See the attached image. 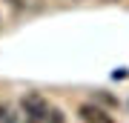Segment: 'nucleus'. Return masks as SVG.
I'll list each match as a JSON object with an SVG mask.
<instances>
[{"label": "nucleus", "mask_w": 129, "mask_h": 123, "mask_svg": "<svg viewBox=\"0 0 129 123\" xmlns=\"http://www.w3.org/2000/svg\"><path fill=\"white\" fill-rule=\"evenodd\" d=\"M20 106H23V112H26V123H46L49 103H46V97H43L40 92H26Z\"/></svg>", "instance_id": "obj_1"}, {"label": "nucleus", "mask_w": 129, "mask_h": 123, "mask_svg": "<svg viewBox=\"0 0 129 123\" xmlns=\"http://www.w3.org/2000/svg\"><path fill=\"white\" fill-rule=\"evenodd\" d=\"M78 114H80L83 123H115L112 114L106 112V109H101L98 103H80L78 106Z\"/></svg>", "instance_id": "obj_2"}, {"label": "nucleus", "mask_w": 129, "mask_h": 123, "mask_svg": "<svg viewBox=\"0 0 129 123\" xmlns=\"http://www.w3.org/2000/svg\"><path fill=\"white\" fill-rule=\"evenodd\" d=\"M46 123H66V114L60 112V109H49V117H46Z\"/></svg>", "instance_id": "obj_3"}, {"label": "nucleus", "mask_w": 129, "mask_h": 123, "mask_svg": "<svg viewBox=\"0 0 129 123\" xmlns=\"http://www.w3.org/2000/svg\"><path fill=\"white\" fill-rule=\"evenodd\" d=\"M98 100H101V103H106V106H118V100H115V97H109V95H106V92H98Z\"/></svg>", "instance_id": "obj_4"}, {"label": "nucleus", "mask_w": 129, "mask_h": 123, "mask_svg": "<svg viewBox=\"0 0 129 123\" xmlns=\"http://www.w3.org/2000/svg\"><path fill=\"white\" fill-rule=\"evenodd\" d=\"M3 114H6V106H0V117H3Z\"/></svg>", "instance_id": "obj_5"}]
</instances>
